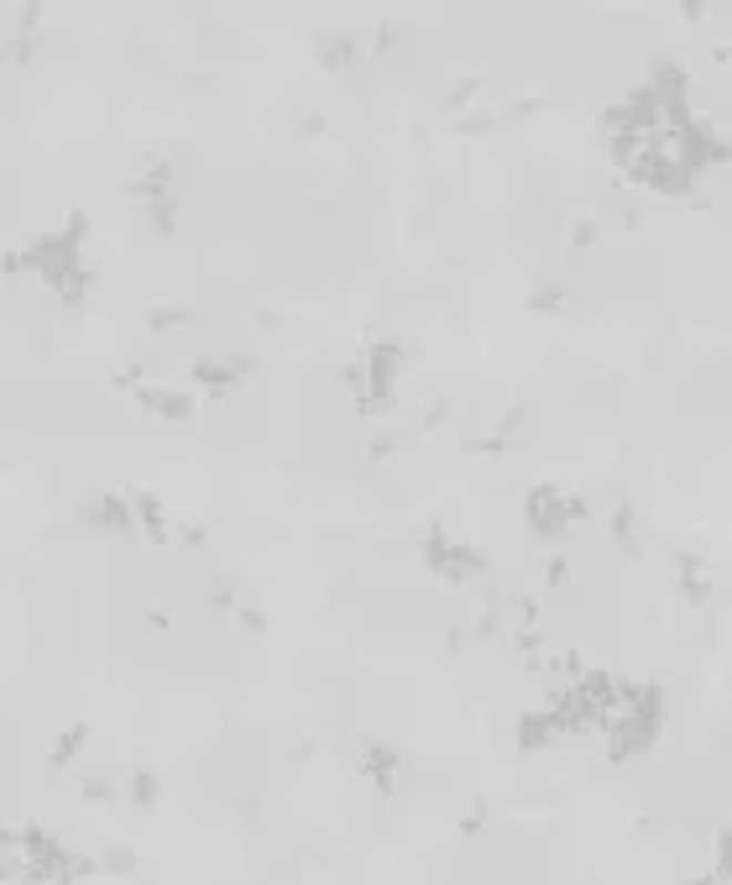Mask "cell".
<instances>
[{
	"instance_id": "19",
	"label": "cell",
	"mask_w": 732,
	"mask_h": 885,
	"mask_svg": "<svg viewBox=\"0 0 732 885\" xmlns=\"http://www.w3.org/2000/svg\"><path fill=\"white\" fill-rule=\"evenodd\" d=\"M236 619H241V628H246V634H267V613L252 609V603H236Z\"/></svg>"
},
{
	"instance_id": "10",
	"label": "cell",
	"mask_w": 732,
	"mask_h": 885,
	"mask_svg": "<svg viewBox=\"0 0 732 885\" xmlns=\"http://www.w3.org/2000/svg\"><path fill=\"white\" fill-rule=\"evenodd\" d=\"M131 509H136V524L146 530V540H157V545H167V535H173V530H167L163 499H157L152 487H136V493H131Z\"/></svg>"
},
{
	"instance_id": "18",
	"label": "cell",
	"mask_w": 732,
	"mask_h": 885,
	"mask_svg": "<svg viewBox=\"0 0 732 885\" xmlns=\"http://www.w3.org/2000/svg\"><path fill=\"white\" fill-rule=\"evenodd\" d=\"M100 865H105V875H136V854L131 848H105Z\"/></svg>"
},
{
	"instance_id": "12",
	"label": "cell",
	"mask_w": 732,
	"mask_h": 885,
	"mask_svg": "<svg viewBox=\"0 0 732 885\" xmlns=\"http://www.w3.org/2000/svg\"><path fill=\"white\" fill-rule=\"evenodd\" d=\"M0 881H32V869H27V838H21V828H0Z\"/></svg>"
},
{
	"instance_id": "13",
	"label": "cell",
	"mask_w": 732,
	"mask_h": 885,
	"mask_svg": "<svg viewBox=\"0 0 732 885\" xmlns=\"http://www.w3.org/2000/svg\"><path fill=\"white\" fill-rule=\"evenodd\" d=\"M612 545L628 555H639V514H633V503H612Z\"/></svg>"
},
{
	"instance_id": "15",
	"label": "cell",
	"mask_w": 732,
	"mask_h": 885,
	"mask_svg": "<svg viewBox=\"0 0 732 885\" xmlns=\"http://www.w3.org/2000/svg\"><path fill=\"white\" fill-rule=\"evenodd\" d=\"M204 603H210V613H215V619L236 613V603H241L236 582H231V576H210V582H204Z\"/></svg>"
},
{
	"instance_id": "1",
	"label": "cell",
	"mask_w": 732,
	"mask_h": 885,
	"mask_svg": "<svg viewBox=\"0 0 732 885\" xmlns=\"http://www.w3.org/2000/svg\"><path fill=\"white\" fill-rule=\"evenodd\" d=\"M424 566L439 576V582H456V587H471V582H481L487 576V555L471 551L466 540H456L450 530H424Z\"/></svg>"
},
{
	"instance_id": "3",
	"label": "cell",
	"mask_w": 732,
	"mask_h": 885,
	"mask_svg": "<svg viewBox=\"0 0 732 885\" xmlns=\"http://www.w3.org/2000/svg\"><path fill=\"white\" fill-rule=\"evenodd\" d=\"M398 372H403V346L398 341H377V346H366L362 356V378H366V404L362 414H387L393 399H398Z\"/></svg>"
},
{
	"instance_id": "9",
	"label": "cell",
	"mask_w": 732,
	"mask_h": 885,
	"mask_svg": "<svg viewBox=\"0 0 732 885\" xmlns=\"http://www.w3.org/2000/svg\"><path fill=\"white\" fill-rule=\"evenodd\" d=\"M204 325L200 310H189V304H152L146 310V331L152 335H194Z\"/></svg>"
},
{
	"instance_id": "8",
	"label": "cell",
	"mask_w": 732,
	"mask_h": 885,
	"mask_svg": "<svg viewBox=\"0 0 732 885\" xmlns=\"http://www.w3.org/2000/svg\"><path fill=\"white\" fill-rule=\"evenodd\" d=\"M670 561H675L680 597H685L691 609H706V603H712V561H706V555H695V551H675Z\"/></svg>"
},
{
	"instance_id": "20",
	"label": "cell",
	"mask_w": 732,
	"mask_h": 885,
	"mask_svg": "<svg viewBox=\"0 0 732 885\" xmlns=\"http://www.w3.org/2000/svg\"><path fill=\"white\" fill-rule=\"evenodd\" d=\"M545 576H549V587H566V582H570V561H566V555H555V561L545 566Z\"/></svg>"
},
{
	"instance_id": "4",
	"label": "cell",
	"mask_w": 732,
	"mask_h": 885,
	"mask_svg": "<svg viewBox=\"0 0 732 885\" xmlns=\"http://www.w3.org/2000/svg\"><path fill=\"white\" fill-rule=\"evenodd\" d=\"M115 388L121 393H131L136 404L152 414V420H167V424H183V420H194V393H183V388H167V383H146L142 378V368H131V372H121L115 378Z\"/></svg>"
},
{
	"instance_id": "17",
	"label": "cell",
	"mask_w": 732,
	"mask_h": 885,
	"mask_svg": "<svg viewBox=\"0 0 732 885\" xmlns=\"http://www.w3.org/2000/svg\"><path fill=\"white\" fill-rule=\"evenodd\" d=\"M602 231H607V225L597 221V215H576V221H570V247L586 252V247H597V241H602Z\"/></svg>"
},
{
	"instance_id": "6",
	"label": "cell",
	"mask_w": 732,
	"mask_h": 885,
	"mask_svg": "<svg viewBox=\"0 0 732 885\" xmlns=\"http://www.w3.org/2000/svg\"><path fill=\"white\" fill-rule=\"evenodd\" d=\"M189 372H194V383H200L210 399H231V393L256 372V362L252 356H241V351H225V356H200Z\"/></svg>"
},
{
	"instance_id": "7",
	"label": "cell",
	"mask_w": 732,
	"mask_h": 885,
	"mask_svg": "<svg viewBox=\"0 0 732 885\" xmlns=\"http://www.w3.org/2000/svg\"><path fill=\"white\" fill-rule=\"evenodd\" d=\"M362 771L366 781H377V792H398L403 775H408V755L387 738H366L362 744Z\"/></svg>"
},
{
	"instance_id": "11",
	"label": "cell",
	"mask_w": 732,
	"mask_h": 885,
	"mask_svg": "<svg viewBox=\"0 0 732 885\" xmlns=\"http://www.w3.org/2000/svg\"><path fill=\"white\" fill-rule=\"evenodd\" d=\"M121 802H126L136 817H146V812H157V802H163V781L152 771H131L126 775V792H121Z\"/></svg>"
},
{
	"instance_id": "2",
	"label": "cell",
	"mask_w": 732,
	"mask_h": 885,
	"mask_svg": "<svg viewBox=\"0 0 732 885\" xmlns=\"http://www.w3.org/2000/svg\"><path fill=\"white\" fill-rule=\"evenodd\" d=\"M523 514H529V530L545 540H560L570 535L586 514H591V503L581 493H570V487H533L529 503H523Z\"/></svg>"
},
{
	"instance_id": "5",
	"label": "cell",
	"mask_w": 732,
	"mask_h": 885,
	"mask_svg": "<svg viewBox=\"0 0 732 885\" xmlns=\"http://www.w3.org/2000/svg\"><path fill=\"white\" fill-rule=\"evenodd\" d=\"M79 519H84V530H94V535H136V509H131L126 493H110V487H100V493H90L84 499V509H79Z\"/></svg>"
},
{
	"instance_id": "14",
	"label": "cell",
	"mask_w": 732,
	"mask_h": 885,
	"mask_svg": "<svg viewBox=\"0 0 732 885\" xmlns=\"http://www.w3.org/2000/svg\"><path fill=\"white\" fill-rule=\"evenodd\" d=\"M84 744H90V723H73V728H63V734L53 738V750H48V765H53V771H63V765H69V760L79 755Z\"/></svg>"
},
{
	"instance_id": "16",
	"label": "cell",
	"mask_w": 732,
	"mask_h": 885,
	"mask_svg": "<svg viewBox=\"0 0 732 885\" xmlns=\"http://www.w3.org/2000/svg\"><path fill=\"white\" fill-rule=\"evenodd\" d=\"M121 792H126V781H121V775H110V771H100V775L84 781V802H90V807H110V802H121Z\"/></svg>"
}]
</instances>
